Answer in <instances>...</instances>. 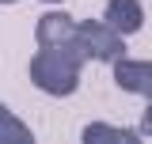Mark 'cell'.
Returning a JSON list of instances; mask_svg holds the SVG:
<instances>
[{
	"label": "cell",
	"instance_id": "cell-4",
	"mask_svg": "<svg viewBox=\"0 0 152 144\" xmlns=\"http://www.w3.org/2000/svg\"><path fill=\"white\" fill-rule=\"evenodd\" d=\"M114 84L129 95H148L152 99V61H129L118 57L114 61Z\"/></svg>",
	"mask_w": 152,
	"mask_h": 144
},
{
	"label": "cell",
	"instance_id": "cell-1",
	"mask_svg": "<svg viewBox=\"0 0 152 144\" xmlns=\"http://www.w3.org/2000/svg\"><path fill=\"white\" fill-rule=\"evenodd\" d=\"M88 57L76 49H61V46H38V53L31 57V84L42 87L46 95H72L80 87V68Z\"/></svg>",
	"mask_w": 152,
	"mask_h": 144
},
{
	"label": "cell",
	"instance_id": "cell-8",
	"mask_svg": "<svg viewBox=\"0 0 152 144\" xmlns=\"http://www.w3.org/2000/svg\"><path fill=\"white\" fill-rule=\"evenodd\" d=\"M141 137H152V103L145 106V118H141V129H137Z\"/></svg>",
	"mask_w": 152,
	"mask_h": 144
},
{
	"label": "cell",
	"instance_id": "cell-9",
	"mask_svg": "<svg viewBox=\"0 0 152 144\" xmlns=\"http://www.w3.org/2000/svg\"><path fill=\"white\" fill-rule=\"evenodd\" d=\"M42 4H61V0H42Z\"/></svg>",
	"mask_w": 152,
	"mask_h": 144
},
{
	"label": "cell",
	"instance_id": "cell-10",
	"mask_svg": "<svg viewBox=\"0 0 152 144\" xmlns=\"http://www.w3.org/2000/svg\"><path fill=\"white\" fill-rule=\"evenodd\" d=\"M0 4H15V0H0Z\"/></svg>",
	"mask_w": 152,
	"mask_h": 144
},
{
	"label": "cell",
	"instance_id": "cell-7",
	"mask_svg": "<svg viewBox=\"0 0 152 144\" xmlns=\"http://www.w3.org/2000/svg\"><path fill=\"white\" fill-rule=\"evenodd\" d=\"M15 140H19V144H31V140H34V133H31L12 110L0 103V144H15Z\"/></svg>",
	"mask_w": 152,
	"mask_h": 144
},
{
	"label": "cell",
	"instance_id": "cell-6",
	"mask_svg": "<svg viewBox=\"0 0 152 144\" xmlns=\"http://www.w3.org/2000/svg\"><path fill=\"white\" fill-rule=\"evenodd\" d=\"M137 129H118L107 121H91L84 129V144H137Z\"/></svg>",
	"mask_w": 152,
	"mask_h": 144
},
{
	"label": "cell",
	"instance_id": "cell-5",
	"mask_svg": "<svg viewBox=\"0 0 152 144\" xmlns=\"http://www.w3.org/2000/svg\"><path fill=\"white\" fill-rule=\"evenodd\" d=\"M107 27L118 34H137L145 27V8L141 0H107Z\"/></svg>",
	"mask_w": 152,
	"mask_h": 144
},
{
	"label": "cell",
	"instance_id": "cell-3",
	"mask_svg": "<svg viewBox=\"0 0 152 144\" xmlns=\"http://www.w3.org/2000/svg\"><path fill=\"white\" fill-rule=\"evenodd\" d=\"M34 42L38 46H61V49H76V53H84V46H80V38H76V19L65 15V12H50V15H42L34 23ZM88 57V53H84Z\"/></svg>",
	"mask_w": 152,
	"mask_h": 144
},
{
	"label": "cell",
	"instance_id": "cell-2",
	"mask_svg": "<svg viewBox=\"0 0 152 144\" xmlns=\"http://www.w3.org/2000/svg\"><path fill=\"white\" fill-rule=\"evenodd\" d=\"M76 38H80L88 61H118V57L126 53L122 34L110 31L107 23H99V19H80L76 23Z\"/></svg>",
	"mask_w": 152,
	"mask_h": 144
}]
</instances>
